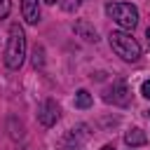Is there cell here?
Listing matches in <instances>:
<instances>
[{
	"label": "cell",
	"mask_w": 150,
	"mask_h": 150,
	"mask_svg": "<svg viewBox=\"0 0 150 150\" xmlns=\"http://www.w3.org/2000/svg\"><path fill=\"white\" fill-rule=\"evenodd\" d=\"M23 59H26V33L19 23H12L5 47V66L9 70H19L23 66Z\"/></svg>",
	"instance_id": "obj_1"
},
{
	"label": "cell",
	"mask_w": 150,
	"mask_h": 150,
	"mask_svg": "<svg viewBox=\"0 0 150 150\" xmlns=\"http://www.w3.org/2000/svg\"><path fill=\"white\" fill-rule=\"evenodd\" d=\"M108 40H110L112 52H115L122 61L136 63V61L141 59V45L136 42V38H134L131 33H127V30H112V33L108 35Z\"/></svg>",
	"instance_id": "obj_2"
},
{
	"label": "cell",
	"mask_w": 150,
	"mask_h": 150,
	"mask_svg": "<svg viewBox=\"0 0 150 150\" xmlns=\"http://www.w3.org/2000/svg\"><path fill=\"white\" fill-rule=\"evenodd\" d=\"M105 14L124 30H134L136 23H138V9L136 5L131 2H122V0H115V2H108L105 5Z\"/></svg>",
	"instance_id": "obj_3"
},
{
	"label": "cell",
	"mask_w": 150,
	"mask_h": 150,
	"mask_svg": "<svg viewBox=\"0 0 150 150\" xmlns=\"http://www.w3.org/2000/svg\"><path fill=\"white\" fill-rule=\"evenodd\" d=\"M103 98H105L108 103H112V105H129V101H131V91H129L127 82L117 80V82H112V84L105 89Z\"/></svg>",
	"instance_id": "obj_4"
},
{
	"label": "cell",
	"mask_w": 150,
	"mask_h": 150,
	"mask_svg": "<svg viewBox=\"0 0 150 150\" xmlns=\"http://www.w3.org/2000/svg\"><path fill=\"white\" fill-rule=\"evenodd\" d=\"M59 117H61V108H59V103H56L54 98H45V101L38 105V120H40V124L54 127V124L59 122Z\"/></svg>",
	"instance_id": "obj_5"
},
{
	"label": "cell",
	"mask_w": 150,
	"mask_h": 150,
	"mask_svg": "<svg viewBox=\"0 0 150 150\" xmlns=\"http://www.w3.org/2000/svg\"><path fill=\"white\" fill-rule=\"evenodd\" d=\"M21 14H23L26 23L35 26L40 21V5H38V0H21Z\"/></svg>",
	"instance_id": "obj_6"
},
{
	"label": "cell",
	"mask_w": 150,
	"mask_h": 150,
	"mask_svg": "<svg viewBox=\"0 0 150 150\" xmlns=\"http://www.w3.org/2000/svg\"><path fill=\"white\" fill-rule=\"evenodd\" d=\"M75 33H77L82 40H87V42H96V40H98L96 28H94L89 21H84V19H80V21L75 23Z\"/></svg>",
	"instance_id": "obj_7"
},
{
	"label": "cell",
	"mask_w": 150,
	"mask_h": 150,
	"mask_svg": "<svg viewBox=\"0 0 150 150\" xmlns=\"http://www.w3.org/2000/svg\"><path fill=\"white\" fill-rule=\"evenodd\" d=\"M124 141H127V145L136 148V145H145V143H148V136H145V131H143V129L134 127V129H129V131L124 134Z\"/></svg>",
	"instance_id": "obj_8"
},
{
	"label": "cell",
	"mask_w": 150,
	"mask_h": 150,
	"mask_svg": "<svg viewBox=\"0 0 150 150\" xmlns=\"http://www.w3.org/2000/svg\"><path fill=\"white\" fill-rule=\"evenodd\" d=\"M91 103H94V98H91V94H89L87 89H80V91L75 94V108H82V110H84V108H89Z\"/></svg>",
	"instance_id": "obj_9"
},
{
	"label": "cell",
	"mask_w": 150,
	"mask_h": 150,
	"mask_svg": "<svg viewBox=\"0 0 150 150\" xmlns=\"http://www.w3.org/2000/svg\"><path fill=\"white\" fill-rule=\"evenodd\" d=\"M59 5H61V9H66V12H75V9L82 5V0H59Z\"/></svg>",
	"instance_id": "obj_10"
},
{
	"label": "cell",
	"mask_w": 150,
	"mask_h": 150,
	"mask_svg": "<svg viewBox=\"0 0 150 150\" xmlns=\"http://www.w3.org/2000/svg\"><path fill=\"white\" fill-rule=\"evenodd\" d=\"M42 56H45V49H42V47H35V52H33V66H35V68H40V66L45 63Z\"/></svg>",
	"instance_id": "obj_11"
},
{
	"label": "cell",
	"mask_w": 150,
	"mask_h": 150,
	"mask_svg": "<svg viewBox=\"0 0 150 150\" xmlns=\"http://www.w3.org/2000/svg\"><path fill=\"white\" fill-rule=\"evenodd\" d=\"M9 9H12V2L9 0H0V19H5L9 14Z\"/></svg>",
	"instance_id": "obj_12"
},
{
	"label": "cell",
	"mask_w": 150,
	"mask_h": 150,
	"mask_svg": "<svg viewBox=\"0 0 150 150\" xmlns=\"http://www.w3.org/2000/svg\"><path fill=\"white\" fill-rule=\"evenodd\" d=\"M141 94H143L145 98H150V80H145V82L141 84Z\"/></svg>",
	"instance_id": "obj_13"
},
{
	"label": "cell",
	"mask_w": 150,
	"mask_h": 150,
	"mask_svg": "<svg viewBox=\"0 0 150 150\" xmlns=\"http://www.w3.org/2000/svg\"><path fill=\"white\" fill-rule=\"evenodd\" d=\"M101 150H115V145H110V143H108V145H103Z\"/></svg>",
	"instance_id": "obj_14"
},
{
	"label": "cell",
	"mask_w": 150,
	"mask_h": 150,
	"mask_svg": "<svg viewBox=\"0 0 150 150\" xmlns=\"http://www.w3.org/2000/svg\"><path fill=\"white\" fill-rule=\"evenodd\" d=\"M145 38H148V42H150V26H148V30H145Z\"/></svg>",
	"instance_id": "obj_15"
},
{
	"label": "cell",
	"mask_w": 150,
	"mask_h": 150,
	"mask_svg": "<svg viewBox=\"0 0 150 150\" xmlns=\"http://www.w3.org/2000/svg\"><path fill=\"white\" fill-rule=\"evenodd\" d=\"M45 2H47V5H54V2H59V0H45Z\"/></svg>",
	"instance_id": "obj_16"
},
{
	"label": "cell",
	"mask_w": 150,
	"mask_h": 150,
	"mask_svg": "<svg viewBox=\"0 0 150 150\" xmlns=\"http://www.w3.org/2000/svg\"><path fill=\"white\" fill-rule=\"evenodd\" d=\"M148 115H150V112H148Z\"/></svg>",
	"instance_id": "obj_17"
}]
</instances>
